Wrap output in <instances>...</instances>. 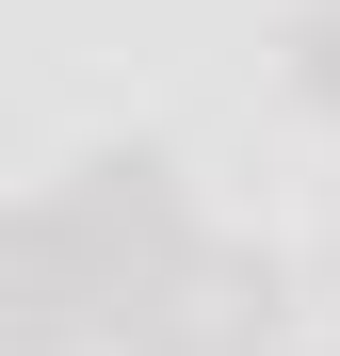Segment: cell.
I'll return each instance as SVG.
<instances>
[{"instance_id":"cell-1","label":"cell","mask_w":340,"mask_h":356,"mask_svg":"<svg viewBox=\"0 0 340 356\" xmlns=\"http://www.w3.org/2000/svg\"><path fill=\"white\" fill-rule=\"evenodd\" d=\"M146 308H162L146 324L162 356H275V259H179Z\"/></svg>"},{"instance_id":"cell-2","label":"cell","mask_w":340,"mask_h":356,"mask_svg":"<svg viewBox=\"0 0 340 356\" xmlns=\"http://www.w3.org/2000/svg\"><path fill=\"white\" fill-rule=\"evenodd\" d=\"M308 97H340V17H308Z\"/></svg>"}]
</instances>
